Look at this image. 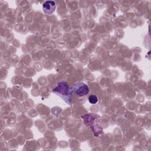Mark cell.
I'll return each instance as SVG.
<instances>
[{"mask_svg":"<svg viewBox=\"0 0 151 151\" xmlns=\"http://www.w3.org/2000/svg\"><path fill=\"white\" fill-rule=\"evenodd\" d=\"M84 124L90 127L94 133V136H97L102 132L100 124L101 117L96 114L87 113L82 116Z\"/></svg>","mask_w":151,"mask_h":151,"instance_id":"obj_1","label":"cell"},{"mask_svg":"<svg viewBox=\"0 0 151 151\" xmlns=\"http://www.w3.org/2000/svg\"><path fill=\"white\" fill-rule=\"evenodd\" d=\"M56 8V4L54 1H47L42 4V10L47 15L52 14Z\"/></svg>","mask_w":151,"mask_h":151,"instance_id":"obj_4","label":"cell"},{"mask_svg":"<svg viewBox=\"0 0 151 151\" xmlns=\"http://www.w3.org/2000/svg\"><path fill=\"white\" fill-rule=\"evenodd\" d=\"M73 91L78 97H83L89 92L88 86L83 82L77 83L72 88Z\"/></svg>","mask_w":151,"mask_h":151,"instance_id":"obj_3","label":"cell"},{"mask_svg":"<svg viewBox=\"0 0 151 151\" xmlns=\"http://www.w3.org/2000/svg\"><path fill=\"white\" fill-rule=\"evenodd\" d=\"M88 101L92 104H94L97 103V102L98 101V98H97V96L94 95V94L90 95L88 97Z\"/></svg>","mask_w":151,"mask_h":151,"instance_id":"obj_5","label":"cell"},{"mask_svg":"<svg viewBox=\"0 0 151 151\" xmlns=\"http://www.w3.org/2000/svg\"><path fill=\"white\" fill-rule=\"evenodd\" d=\"M52 92L60 96L65 102L68 104H71L73 88L70 87L68 83L64 81H59L57 86L52 89Z\"/></svg>","mask_w":151,"mask_h":151,"instance_id":"obj_2","label":"cell"}]
</instances>
